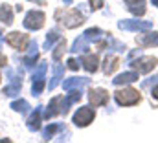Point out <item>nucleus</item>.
<instances>
[{
	"label": "nucleus",
	"mask_w": 158,
	"mask_h": 143,
	"mask_svg": "<svg viewBox=\"0 0 158 143\" xmlns=\"http://www.w3.org/2000/svg\"><path fill=\"white\" fill-rule=\"evenodd\" d=\"M55 18L61 20L66 28H77V26H81L85 22V17L79 13L77 9H66V11L61 9V11L55 13Z\"/></svg>",
	"instance_id": "1"
},
{
	"label": "nucleus",
	"mask_w": 158,
	"mask_h": 143,
	"mask_svg": "<svg viewBox=\"0 0 158 143\" xmlns=\"http://www.w3.org/2000/svg\"><path fill=\"white\" fill-rule=\"evenodd\" d=\"M6 75L9 77V84L4 88V94H6V96H9V97L19 96V94H20V88H22V72L19 70V75H15L13 70H9V68H7Z\"/></svg>",
	"instance_id": "2"
},
{
	"label": "nucleus",
	"mask_w": 158,
	"mask_h": 143,
	"mask_svg": "<svg viewBox=\"0 0 158 143\" xmlns=\"http://www.w3.org/2000/svg\"><path fill=\"white\" fill-rule=\"evenodd\" d=\"M156 63H158L156 57H142V55H138L136 61H132V59L129 61V66L132 70H136L138 73H149L156 66Z\"/></svg>",
	"instance_id": "3"
},
{
	"label": "nucleus",
	"mask_w": 158,
	"mask_h": 143,
	"mask_svg": "<svg viewBox=\"0 0 158 143\" xmlns=\"http://www.w3.org/2000/svg\"><path fill=\"white\" fill-rule=\"evenodd\" d=\"M140 94L134 90V88H123V90H118L116 92V101L121 107H131V105H136L140 103Z\"/></svg>",
	"instance_id": "4"
},
{
	"label": "nucleus",
	"mask_w": 158,
	"mask_h": 143,
	"mask_svg": "<svg viewBox=\"0 0 158 143\" xmlns=\"http://www.w3.org/2000/svg\"><path fill=\"white\" fill-rule=\"evenodd\" d=\"M44 13L42 11H30L28 15H26V18H24V28L26 30H31V31H37L40 30L42 26H44Z\"/></svg>",
	"instance_id": "5"
},
{
	"label": "nucleus",
	"mask_w": 158,
	"mask_h": 143,
	"mask_svg": "<svg viewBox=\"0 0 158 143\" xmlns=\"http://www.w3.org/2000/svg\"><path fill=\"white\" fill-rule=\"evenodd\" d=\"M94 116H96L94 108L81 107L77 112L74 114V125H76V127H86V125H90V123H92Z\"/></svg>",
	"instance_id": "6"
},
{
	"label": "nucleus",
	"mask_w": 158,
	"mask_h": 143,
	"mask_svg": "<svg viewBox=\"0 0 158 143\" xmlns=\"http://www.w3.org/2000/svg\"><path fill=\"white\" fill-rule=\"evenodd\" d=\"M119 30H127V31H149L153 28V22H142V20H119L118 22Z\"/></svg>",
	"instance_id": "7"
},
{
	"label": "nucleus",
	"mask_w": 158,
	"mask_h": 143,
	"mask_svg": "<svg viewBox=\"0 0 158 143\" xmlns=\"http://www.w3.org/2000/svg\"><path fill=\"white\" fill-rule=\"evenodd\" d=\"M88 99L94 107H103L109 103V92L103 90V88H96V90H90L88 92Z\"/></svg>",
	"instance_id": "8"
},
{
	"label": "nucleus",
	"mask_w": 158,
	"mask_h": 143,
	"mask_svg": "<svg viewBox=\"0 0 158 143\" xmlns=\"http://www.w3.org/2000/svg\"><path fill=\"white\" fill-rule=\"evenodd\" d=\"M63 101H64L63 96L53 97V99L50 101L48 108L44 110V117H46V119H52V117H55L57 114H63Z\"/></svg>",
	"instance_id": "9"
},
{
	"label": "nucleus",
	"mask_w": 158,
	"mask_h": 143,
	"mask_svg": "<svg viewBox=\"0 0 158 143\" xmlns=\"http://www.w3.org/2000/svg\"><path fill=\"white\" fill-rule=\"evenodd\" d=\"M7 44H9V46H13V48H17V50H24V48H26V44H28V37L24 35V33L13 31V33H9V35H7Z\"/></svg>",
	"instance_id": "10"
},
{
	"label": "nucleus",
	"mask_w": 158,
	"mask_h": 143,
	"mask_svg": "<svg viewBox=\"0 0 158 143\" xmlns=\"http://www.w3.org/2000/svg\"><path fill=\"white\" fill-rule=\"evenodd\" d=\"M37 57H39V46H37L35 40H30V50H28V55L24 57V66L31 68V66L35 64Z\"/></svg>",
	"instance_id": "11"
},
{
	"label": "nucleus",
	"mask_w": 158,
	"mask_h": 143,
	"mask_svg": "<svg viewBox=\"0 0 158 143\" xmlns=\"http://www.w3.org/2000/svg\"><path fill=\"white\" fill-rule=\"evenodd\" d=\"M125 6L136 17H142L145 13V0H125Z\"/></svg>",
	"instance_id": "12"
},
{
	"label": "nucleus",
	"mask_w": 158,
	"mask_h": 143,
	"mask_svg": "<svg viewBox=\"0 0 158 143\" xmlns=\"http://www.w3.org/2000/svg\"><path fill=\"white\" fill-rule=\"evenodd\" d=\"M98 63H99V61H98V57H96V55H92V53H86V55H83V57H81V64H83V68H85L86 72H90V73L98 70Z\"/></svg>",
	"instance_id": "13"
},
{
	"label": "nucleus",
	"mask_w": 158,
	"mask_h": 143,
	"mask_svg": "<svg viewBox=\"0 0 158 143\" xmlns=\"http://www.w3.org/2000/svg\"><path fill=\"white\" fill-rule=\"evenodd\" d=\"M88 81H90V79H86V77H72V79H66V81L63 83V86H64V90L83 88V86L88 84Z\"/></svg>",
	"instance_id": "14"
},
{
	"label": "nucleus",
	"mask_w": 158,
	"mask_h": 143,
	"mask_svg": "<svg viewBox=\"0 0 158 143\" xmlns=\"http://www.w3.org/2000/svg\"><path fill=\"white\" fill-rule=\"evenodd\" d=\"M134 81H138V72H125V73H121L118 75L116 79H112V83L119 86V84H129V83H134Z\"/></svg>",
	"instance_id": "15"
},
{
	"label": "nucleus",
	"mask_w": 158,
	"mask_h": 143,
	"mask_svg": "<svg viewBox=\"0 0 158 143\" xmlns=\"http://www.w3.org/2000/svg\"><path fill=\"white\" fill-rule=\"evenodd\" d=\"M63 75H64V66H63V64H59V61H57V64H55V68H53V77H52V81H50L48 88H50V90H53V88L61 83Z\"/></svg>",
	"instance_id": "16"
},
{
	"label": "nucleus",
	"mask_w": 158,
	"mask_h": 143,
	"mask_svg": "<svg viewBox=\"0 0 158 143\" xmlns=\"http://www.w3.org/2000/svg\"><path fill=\"white\" fill-rule=\"evenodd\" d=\"M40 112H42V107H37L35 108V112L30 116V119H28V129L30 130H39L40 129Z\"/></svg>",
	"instance_id": "17"
},
{
	"label": "nucleus",
	"mask_w": 158,
	"mask_h": 143,
	"mask_svg": "<svg viewBox=\"0 0 158 143\" xmlns=\"http://www.w3.org/2000/svg\"><path fill=\"white\" fill-rule=\"evenodd\" d=\"M0 22H4L7 26L13 22V9H11V6H7V4L0 6Z\"/></svg>",
	"instance_id": "18"
},
{
	"label": "nucleus",
	"mask_w": 158,
	"mask_h": 143,
	"mask_svg": "<svg viewBox=\"0 0 158 143\" xmlns=\"http://www.w3.org/2000/svg\"><path fill=\"white\" fill-rule=\"evenodd\" d=\"M118 64H119V59L116 57V55H109L107 59H105V64H103V72L107 73V75H110L112 72L118 68Z\"/></svg>",
	"instance_id": "19"
},
{
	"label": "nucleus",
	"mask_w": 158,
	"mask_h": 143,
	"mask_svg": "<svg viewBox=\"0 0 158 143\" xmlns=\"http://www.w3.org/2000/svg\"><path fill=\"white\" fill-rule=\"evenodd\" d=\"M88 44H90V42H88L85 37L81 35L77 40L72 44V50H70V51H74V53H85V51L88 50Z\"/></svg>",
	"instance_id": "20"
},
{
	"label": "nucleus",
	"mask_w": 158,
	"mask_h": 143,
	"mask_svg": "<svg viewBox=\"0 0 158 143\" xmlns=\"http://www.w3.org/2000/svg\"><path fill=\"white\" fill-rule=\"evenodd\" d=\"M59 130H63V125H59V123H52V125H48V127L42 130V138L48 141V140H52V138L55 136V132H59Z\"/></svg>",
	"instance_id": "21"
},
{
	"label": "nucleus",
	"mask_w": 158,
	"mask_h": 143,
	"mask_svg": "<svg viewBox=\"0 0 158 143\" xmlns=\"http://www.w3.org/2000/svg\"><path fill=\"white\" fill-rule=\"evenodd\" d=\"M103 35H105V33H103L99 28H90V30H86V31L83 33V37H85L88 42H96V40H99Z\"/></svg>",
	"instance_id": "22"
},
{
	"label": "nucleus",
	"mask_w": 158,
	"mask_h": 143,
	"mask_svg": "<svg viewBox=\"0 0 158 143\" xmlns=\"http://www.w3.org/2000/svg\"><path fill=\"white\" fill-rule=\"evenodd\" d=\"M142 46H158V33H145L140 39Z\"/></svg>",
	"instance_id": "23"
},
{
	"label": "nucleus",
	"mask_w": 158,
	"mask_h": 143,
	"mask_svg": "<svg viewBox=\"0 0 158 143\" xmlns=\"http://www.w3.org/2000/svg\"><path fill=\"white\" fill-rule=\"evenodd\" d=\"M11 108H13L15 112L26 114V112L30 110V105H28V101H24V99H19V101H13V103H11Z\"/></svg>",
	"instance_id": "24"
},
{
	"label": "nucleus",
	"mask_w": 158,
	"mask_h": 143,
	"mask_svg": "<svg viewBox=\"0 0 158 143\" xmlns=\"http://www.w3.org/2000/svg\"><path fill=\"white\" fill-rule=\"evenodd\" d=\"M57 39H61L59 31H57V30H52V31L48 33V37H46V42H44V50H50V48L53 46V42H55Z\"/></svg>",
	"instance_id": "25"
},
{
	"label": "nucleus",
	"mask_w": 158,
	"mask_h": 143,
	"mask_svg": "<svg viewBox=\"0 0 158 143\" xmlns=\"http://www.w3.org/2000/svg\"><path fill=\"white\" fill-rule=\"evenodd\" d=\"M46 70H48L46 63H40V64H39V68H37V70L33 72V83H37V81H44Z\"/></svg>",
	"instance_id": "26"
},
{
	"label": "nucleus",
	"mask_w": 158,
	"mask_h": 143,
	"mask_svg": "<svg viewBox=\"0 0 158 143\" xmlns=\"http://www.w3.org/2000/svg\"><path fill=\"white\" fill-rule=\"evenodd\" d=\"M64 50H66V44L61 40V42H59V46H57V48H55V51H53V61H55V63L61 59V55H63V51H64Z\"/></svg>",
	"instance_id": "27"
},
{
	"label": "nucleus",
	"mask_w": 158,
	"mask_h": 143,
	"mask_svg": "<svg viewBox=\"0 0 158 143\" xmlns=\"http://www.w3.org/2000/svg\"><path fill=\"white\" fill-rule=\"evenodd\" d=\"M42 90H44V81H37V83H33V88H31L33 96H40Z\"/></svg>",
	"instance_id": "28"
},
{
	"label": "nucleus",
	"mask_w": 158,
	"mask_h": 143,
	"mask_svg": "<svg viewBox=\"0 0 158 143\" xmlns=\"http://www.w3.org/2000/svg\"><path fill=\"white\" fill-rule=\"evenodd\" d=\"M92 4V9H101L103 7V0H90Z\"/></svg>",
	"instance_id": "29"
},
{
	"label": "nucleus",
	"mask_w": 158,
	"mask_h": 143,
	"mask_svg": "<svg viewBox=\"0 0 158 143\" xmlns=\"http://www.w3.org/2000/svg\"><path fill=\"white\" fill-rule=\"evenodd\" d=\"M68 68H70V70H77L79 63L76 61V59H68Z\"/></svg>",
	"instance_id": "30"
},
{
	"label": "nucleus",
	"mask_w": 158,
	"mask_h": 143,
	"mask_svg": "<svg viewBox=\"0 0 158 143\" xmlns=\"http://www.w3.org/2000/svg\"><path fill=\"white\" fill-rule=\"evenodd\" d=\"M155 83H158V75H156V77H153V79H149V81H145L142 86H143V88H149V86H151V84H155Z\"/></svg>",
	"instance_id": "31"
},
{
	"label": "nucleus",
	"mask_w": 158,
	"mask_h": 143,
	"mask_svg": "<svg viewBox=\"0 0 158 143\" xmlns=\"http://www.w3.org/2000/svg\"><path fill=\"white\" fill-rule=\"evenodd\" d=\"M6 64H7V59H6V55H2V53H0V68H2V66H6Z\"/></svg>",
	"instance_id": "32"
},
{
	"label": "nucleus",
	"mask_w": 158,
	"mask_h": 143,
	"mask_svg": "<svg viewBox=\"0 0 158 143\" xmlns=\"http://www.w3.org/2000/svg\"><path fill=\"white\" fill-rule=\"evenodd\" d=\"M153 97H156V99H158V86L153 88Z\"/></svg>",
	"instance_id": "33"
},
{
	"label": "nucleus",
	"mask_w": 158,
	"mask_h": 143,
	"mask_svg": "<svg viewBox=\"0 0 158 143\" xmlns=\"http://www.w3.org/2000/svg\"><path fill=\"white\" fill-rule=\"evenodd\" d=\"M63 2H64V4H72L74 0H63Z\"/></svg>",
	"instance_id": "34"
},
{
	"label": "nucleus",
	"mask_w": 158,
	"mask_h": 143,
	"mask_svg": "<svg viewBox=\"0 0 158 143\" xmlns=\"http://www.w3.org/2000/svg\"><path fill=\"white\" fill-rule=\"evenodd\" d=\"M153 4H155V6L158 7V0H153Z\"/></svg>",
	"instance_id": "35"
},
{
	"label": "nucleus",
	"mask_w": 158,
	"mask_h": 143,
	"mask_svg": "<svg viewBox=\"0 0 158 143\" xmlns=\"http://www.w3.org/2000/svg\"><path fill=\"white\" fill-rule=\"evenodd\" d=\"M0 46H2V33H0Z\"/></svg>",
	"instance_id": "36"
}]
</instances>
